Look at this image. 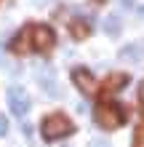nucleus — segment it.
I'll use <instances>...</instances> for the list:
<instances>
[{
    "mask_svg": "<svg viewBox=\"0 0 144 147\" xmlns=\"http://www.w3.org/2000/svg\"><path fill=\"white\" fill-rule=\"evenodd\" d=\"M94 147H109V144H107V142H96Z\"/></svg>",
    "mask_w": 144,
    "mask_h": 147,
    "instance_id": "obj_14",
    "label": "nucleus"
},
{
    "mask_svg": "<svg viewBox=\"0 0 144 147\" xmlns=\"http://www.w3.org/2000/svg\"><path fill=\"white\" fill-rule=\"evenodd\" d=\"M72 80H75V86H78L83 94H96V88H99L96 78L91 75L88 70H83V67H78V70L72 72Z\"/></svg>",
    "mask_w": 144,
    "mask_h": 147,
    "instance_id": "obj_4",
    "label": "nucleus"
},
{
    "mask_svg": "<svg viewBox=\"0 0 144 147\" xmlns=\"http://www.w3.org/2000/svg\"><path fill=\"white\" fill-rule=\"evenodd\" d=\"M123 59H128V62H141L144 59V43H128L123 51H120Z\"/></svg>",
    "mask_w": 144,
    "mask_h": 147,
    "instance_id": "obj_7",
    "label": "nucleus"
},
{
    "mask_svg": "<svg viewBox=\"0 0 144 147\" xmlns=\"http://www.w3.org/2000/svg\"><path fill=\"white\" fill-rule=\"evenodd\" d=\"M27 48H29V27L24 30L21 35L16 38V43H13V51H16V54H24V51H27Z\"/></svg>",
    "mask_w": 144,
    "mask_h": 147,
    "instance_id": "obj_9",
    "label": "nucleus"
},
{
    "mask_svg": "<svg viewBox=\"0 0 144 147\" xmlns=\"http://www.w3.org/2000/svg\"><path fill=\"white\" fill-rule=\"evenodd\" d=\"M133 147H144V126L133 134Z\"/></svg>",
    "mask_w": 144,
    "mask_h": 147,
    "instance_id": "obj_11",
    "label": "nucleus"
},
{
    "mask_svg": "<svg viewBox=\"0 0 144 147\" xmlns=\"http://www.w3.org/2000/svg\"><path fill=\"white\" fill-rule=\"evenodd\" d=\"M139 102H141V110H144V86L139 88Z\"/></svg>",
    "mask_w": 144,
    "mask_h": 147,
    "instance_id": "obj_13",
    "label": "nucleus"
},
{
    "mask_svg": "<svg viewBox=\"0 0 144 147\" xmlns=\"http://www.w3.org/2000/svg\"><path fill=\"white\" fill-rule=\"evenodd\" d=\"M72 35L75 38H86L88 35V27H86V24H80V22H75L72 24Z\"/></svg>",
    "mask_w": 144,
    "mask_h": 147,
    "instance_id": "obj_10",
    "label": "nucleus"
},
{
    "mask_svg": "<svg viewBox=\"0 0 144 147\" xmlns=\"http://www.w3.org/2000/svg\"><path fill=\"white\" fill-rule=\"evenodd\" d=\"M5 131H8V120H5L3 115H0V136H3Z\"/></svg>",
    "mask_w": 144,
    "mask_h": 147,
    "instance_id": "obj_12",
    "label": "nucleus"
},
{
    "mask_svg": "<svg viewBox=\"0 0 144 147\" xmlns=\"http://www.w3.org/2000/svg\"><path fill=\"white\" fill-rule=\"evenodd\" d=\"M104 32L107 35H117V32H120V16L117 13H112V16L104 19Z\"/></svg>",
    "mask_w": 144,
    "mask_h": 147,
    "instance_id": "obj_8",
    "label": "nucleus"
},
{
    "mask_svg": "<svg viewBox=\"0 0 144 147\" xmlns=\"http://www.w3.org/2000/svg\"><path fill=\"white\" fill-rule=\"evenodd\" d=\"M8 107H11V112H13V115L24 118V115L29 112V99L24 96L19 88H11V91H8Z\"/></svg>",
    "mask_w": 144,
    "mask_h": 147,
    "instance_id": "obj_5",
    "label": "nucleus"
},
{
    "mask_svg": "<svg viewBox=\"0 0 144 147\" xmlns=\"http://www.w3.org/2000/svg\"><path fill=\"white\" fill-rule=\"evenodd\" d=\"M125 83H128V75H125V72H112V75H109L107 80H104V91H107V94L120 91Z\"/></svg>",
    "mask_w": 144,
    "mask_h": 147,
    "instance_id": "obj_6",
    "label": "nucleus"
},
{
    "mask_svg": "<svg viewBox=\"0 0 144 147\" xmlns=\"http://www.w3.org/2000/svg\"><path fill=\"white\" fill-rule=\"evenodd\" d=\"M40 131H43V136L48 142H54V139H62V136H70L75 131V123L67 115H62V112H54V115H48L43 120Z\"/></svg>",
    "mask_w": 144,
    "mask_h": 147,
    "instance_id": "obj_1",
    "label": "nucleus"
},
{
    "mask_svg": "<svg viewBox=\"0 0 144 147\" xmlns=\"http://www.w3.org/2000/svg\"><path fill=\"white\" fill-rule=\"evenodd\" d=\"M54 43H56V35H54V30L46 27V24H35V27H29V46L35 48V51H51L54 48Z\"/></svg>",
    "mask_w": 144,
    "mask_h": 147,
    "instance_id": "obj_3",
    "label": "nucleus"
},
{
    "mask_svg": "<svg viewBox=\"0 0 144 147\" xmlns=\"http://www.w3.org/2000/svg\"><path fill=\"white\" fill-rule=\"evenodd\" d=\"M94 118H96V123L101 126V128H107V131H112V128H117V126H123V120H125V112L117 107V105H99L96 110H94Z\"/></svg>",
    "mask_w": 144,
    "mask_h": 147,
    "instance_id": "obj_2",
    "label": "nucleus"
}]
</instances>
